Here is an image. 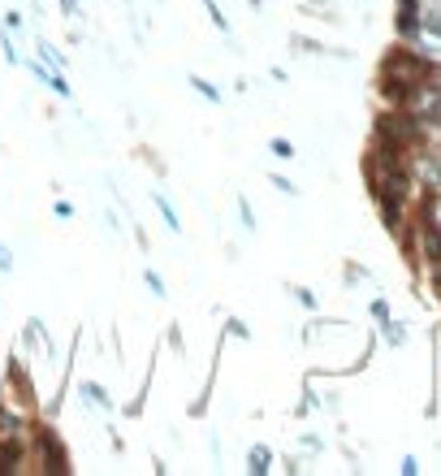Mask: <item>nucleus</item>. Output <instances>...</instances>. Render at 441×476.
I'll use <instances>...</instances> for the list:
<instances>
[{"instance_id": "nucleus-19", "label": "nucleus", "mask_w": 441, "mask_h": 476, "mask_svg": "<svg viewBox=\"0 0 441 476\" xmlns=\"http://www.w3.org/2000/svg\"><path fill=\"white\" fill-rule=\"evenodd\" d=\"M372 317L381 320V325L389 320V303H385V299H372Z\"/></svg>"}, {"instance_id": "nucleus-3", "label": "nucleus", "mask_w": 441, "mask_h": 476, "mask_svg": "<svg viewBox=\"0 0 441 476\" xmlns=\"http://www.w3.org/2000/svg\"><path fill=\"white\" fill-rule=\"evenodd\" d=\"M79 395H82V403H87V407H100V412H108V390H104L100 381H82Z\"/></svg>"}, {"instance_id": "nucleus-12", "label": "nucleus", "mask_w": 441, "mask_h": 476, "mask_svg": "<svg viewBox=\"0 0 441 476\" xmlns=\"http://www.w3.org/2000/svg\"><path fill=\"white\" fill-rule=\"evenodd\" d=\"M48 87H52V96L70 100V82H65V74H57V70H52V79H48Z\"/></svg>"}, {"instance_id": "nucleus-16", "label": "nucleus", "mask_w": 441, "mask_h": 476, "mask_svg": "<svg viewBox=\"0 0 441 476\" xmlns=\"http://www.w3.org/2000/svg\"><path fill=\"white\" fill-rule=\"evenodd\" d=\"M273 191H281V195H299V191H295V182L281 178V174H273Z\"/></svg>"}, {"instance_id": "nucleus-20", "label": "nucleus", "mask_w": 441, "mask_h": 476, "mask_svg": "<svg viewBox=\"0 0 441 476\" xmlns=\"http://www.w3.org/2000/svg\"><path fill=\"white\" fill-rule=\"evenodd\" d=\"M79 5H82V0H61V14H65V18H74V14H79Z\"/></svg>"}, {"instance_id": "nucleus-7", "label": "nucleus", "mask_w": 441, "mask_h": 476, "mask_svg": "<svg viewBox=\"0 0 441 476\" xmlns=\"http://www.w3.org/2000/svg\"><path fill=\"white\" fill-rule=\"evenodd\" d=\"M225 338H239V342H251V329H247V320L230 317V320H225Z\"/></svg>"}, {"instance_id": "nucleus-6", "label": "nucleus", "mask_w": 441, "mask_h": 476, "mask_svg": "<svg viewBox=\"0 0 441 476\" xmlns=\"http://www.w3.org/2000/svg\"><path fill=\"white\" fill-rule=\"evenodd\" d=\"M40 61L43 65H52V70H61V65H65V52H57L48 40H40Z\"/></svg>"}, {"instance_id": "nucleus-21", "label": "nucleus", "mask_w": 441, "mask_h": 476, "mask_svg": "<svg viewBox=\"0 0 441 476\" xmlns=\"http://www.w3.org/2000/svg\"><path fill=\"white\" fill-rule=\"evenodd\" d=\"M22 26V14H5V31H18Z\"/></svg>"}, {"instance_id": "nucleus-10", "label": "nucleus", "mask_w": 441, "mask_h": 476, "mask_svg": "<svg viewBox=\"0 0 441 476\" xmlns=\"http://www.w3.org/2000/svg\"><path fill=\"white\" fill-rule=\"evenodd\" d=\"M203 9H208V18H212V26H217V31H230V18L220 14L217 0H203Z\"/></svg>"}, {"instance_id": "nucleus-11", "label": "nucleus", "mask_w": 441, "mask_h": 476, "mask_svg": "<svg viewBox=\"0 0 441 476\" xmlns=\"http://www.w3.org/2000/svg\"><path fill=\"white\" fill-rule=\"evenodd\" d=\"M268 152H273L277 160H295V143H290V139H273V143H268Z\"/></svg>"}, {"instance_id": "nucleus-1", "label": "nucleus", "mask_w": 441, "mask_h": 476, "mask_svg": "<svg viewBox=\"0 0 441 476\" xmlns=\"http://www.w3.org/2000/svg\"><path fill=\"white\" fill-rule=\"evenodd\" d=\"M31 468L48 476L70 472V451L61 446V437L52 424H31Z\"/></svg>"}, {"instance_id": "nucleus-18", "label": "nucleus", "mask_w": 441, "mask_h": 476, "mask_svg": "<svg viewBox=\"0 0 441 476\" xmlns=\"http://www.w3.org/2000/svg\"><path fill=\"white\" fill-rule=\"evenodd\" d=\"M52 213H57L61 221H70V217H74V204H70V199H57V204H52Z\"/></svg>"}, {"instance_id": "nucleus-15", "label": "nucleus", "mask_w": 441, "mask_h": 476, "mask_svg": "<svg viewBox=\"0 0 441 476\" xmlns=\"http://www.w3.org/2000/svg\"><path fill=\"white\" fill-rule=\"evenodd\" d=\"M0 48H5V61H9V65H22V52L14 48V40H9V35L0 40Z\"/></svg>"}, {"instance_id": "nucleus-8", "label": "nucleus", "mask_w": 441, "mask_h": 476, "mask_svg": "<svg viewBox=\"0 0 441 476\" xmlns=\"http://www.w3.org/2000/svg\"><path fill=\"white\" fill-rule=\"evenodd\" d=\"M239 213H242V230H247V234H256L260 225H256V208L247 204V195H239Z\"/></svg>"}, {"instance_id": "nucleus-17", "label": "nucleus", "mask_w": 441, "mask_h": 476, "mask_svg": "<svg viewBox=\"0 0 441 476\" xmlns=\"http://www.w3.org/2000/svg\"><path fill=\"white\" fill-rule=\"evenodd\" d=\"M0 273H14V252H9V243H0Z\"/></svg>"}, {"instance_id": "nucleus-2", "label": "nucleus", "mask_w": 441, "mask_h": 476, "mask_svg": "<svg viewBox=\"0 0 441 476\" xmlns=\"http://www.w3.org/2000/svg\"><path fill=\"white\" fill-rule=\"evenodd\" d=\"M247 472L251 476L273 472V451H268V446H251V451H247Z\"/></svg>"}, {"instance_id": "nucleus-13", "label": "nucleus", "mask_w": 441, "mask_h": 476, "mask_svg": "<svg viewBox=\"0 0 441 476\" xmlns=\"http://www.w3.org/2000/svg\"><path fill=\"white\" fill-rule=\"evenodd\" d=\"M295 299H299V303L307 308V312H316V308H321V303H316V295H312L307 286H295Z\"/></svg>"}, {"instance_id": "nucleus-9", "label": "nucleus", "mask_w": 441, "mask_h": 476, "mask_svg": "<svg viewBox=\"0 0 441 476\" xmlns=\"http://www.w3.org/2000/svg\"><path fill=\"white\" fill-rule=\"evenodd\" d=\"M143 281H147V290H152V295H156V299H164V295H169V286H164V281H161V273H152V269H143Z\"/></svg>"}, {"instance_id": "nucleus-5", "label": "nucleus", "mask_w": 441, "mask_h": 476, "mask_svg": "<svg viewBox=\"0 0 441 476\" xmlns=\"http://www.w3.org/2000/svg\"><path fill=\"white\" fill-rule=\"evenodd\" d=\"M186 82H191V87H195V91H200V96L208 100V104H220V91H217V87H212L208 79H200V74H191Z\"/></svg>"}, {"instance_id": "nucleus-4", "label": "nucleus", "mask_w": 441, "mask_h": 476, "mask_svg": "<svg viewBox=\"0 0 441 476\" xmlns=\"http://www.w3.org/2000/svg\"><path fill=\"white\" fill-rule=\"evenodd\" d=\"M152 204L161 208V217H164V225H169V234H182V217H178V208L169 204V199L161 195V191H152Z\"/></svg>"}, {"instance_id": "nucleus-14", "label": "nucleus", "mask_w": 441, "mask_h": 476, "mask_svg": "<svg viewBox=\"0 0 441 476\" xmlns=\"http://www.w3.org/2000/svg\"><path fill=\"white\" fill-rule=\"evenodd\" d=\"M381 329H385V338H389L394 347H402V338H407V334H402V325H399V320H385Z\"/></svg>"}]
</instances>
